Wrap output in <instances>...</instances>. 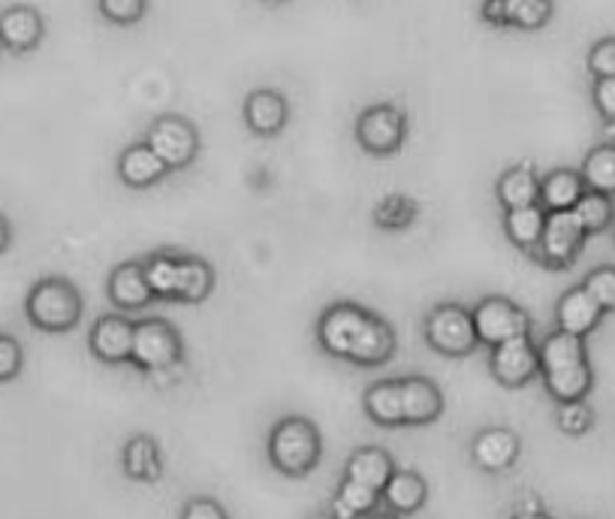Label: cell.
Returning <instances> with one entry per match:
<instances>
[{
  "label": "cell",
  "instance_id": "6da1fadb",
  "mask_svg": "<svg viewBox=\"0 0 615 519\" xmlns=\"http://www.w3.org/2000/svg\"><path fill=\"white\" fill-rule=\"evenodd\" d=\"M317 339L329 356L354 366H383L396 354L393 327L354 302L329 305L317 324Z\"/></svg>",
  "mask_w": 615,
  "mask_h": 519
},
{
  "label": "cell",
  "instance_id": "7a4b0ae2",
  "mask_svg": "<svg viewBox=\"0 0 615 519\" xmlns=\"http://www.w3.org/2000/svg\"><path fill=\"white\" fill-rule=\"evenodd\" d=\"M82 308L85 302L79 288L61 275L40 278L25 300V315L42 332H69L82 320Z\"/></svg>",
  "mask_w": 615,
  "mask_h": 519
},
{
  "label": "cell",
  "instance_id": "3957f363",
  "mask_svg": "<svg viewBox=\"0 0 615 519\" xmlns=\"http://www.w3.org/2000/svg\"><path fill=\"white\" fill-rule=\"evenodd\" d=\"M320 432L311 420H302V417H287L274 426L272 435H269V459L290 478H302L308 471H315L320 463Z\"/></svg>",
  "mask_w": 615,
  "mask_h": 519
},
{
  "label": "cell",
  "instance_id": "277c9868",
  "mask_svg": "<svg viewBox=\"0 0 615 519\" xmlns=\"http://www.w3.org/2000/svg\"><path fill=\"white\" fill-rule=\"evenodd\" d=\"M425 342L444 356L474 354V347L479 344L477 329H474V315L459 302L435 305L425 317Z\"/></svg>",
  "mask_w": 615,
  "mask_h": 519
},
{
  "label": "cell",
  "instance_id": "5b68a950",
  "mask_svg": "<svg viewBox=\"0 0 615 519\" xmlns=\"http://www.w3.org/2000/svg\"><path fill=\"white\" fill-rule=\"evenodd\" d=\"M181 354H184V344L172 324H166L161 317L139 320L133 329V354H130V363L137 369L151 371V375L176 369Z\"/></svg>",
  "mask_w": 615,
  "mask_h": 519
},
{
  "label": "cell",
  "instance_id": "8992f818",
  "mask_svg": "<svg viewBox=\"0 0 615 519\" xmlns=\"http://www.w3.org/2000/svg\"><path fill=\"white\" fill-rule=\"evenodd\" d=\"M586 230L582 224L576 220L574 208L571 212H549L547 215V227H543V236H540V245L534 251V257L540 266H547L552 273H564L571 269L582 248H586Z\"/></svg>",
  "mask_w": 615,
  "mask_h": 519
},
{
  "label": "cell",
  "instance_id": "52a82bcc",
  "mask_svg": "<svg viewBox=\"0 0 615 519\" xmlns=\"http://www.w3.org/2000/svg\"><path fill=\"white\" fill-rule=\"evenodd\" d=\"M408 139V115L393 103H374L356 118V142L374 157H389Z\"/></svg>",
  "mask_w": 615,
  "mask_h": 519
},
{
  "label": "cell",
  "instance_id": "ba28073f",
  "mask_svg": "<svg viewBox=\"0 0 615 519\" xmlns=\"http://www.w3.org/2000/svg\"><path fill=\"white\" fill-rule=\"evenodd\" d=\"M151 151L169 166V173L188 169L200 154V134L188 118L181 115H161L154 118L145 134Z\"/></svg>",
  "mask_w": 615,
  "mask_h": 519
},
{
  "label": "cell",
  "instance_id": "9c48e42d",
  "mask_svg": "<svg viewBox=\"0 0 615 519\" xmlns=\"http://www.w3.org/2000/svg\"><path fill=\"white\" fill-rule=\"evenodd\" d=\"M474 329H477L479 344H495L520 339V336H531V317L525 308H520L507 296H486L474 305Z\"/></svg>",
  "mask_w": 615,
  "mask_h": 519
},
{
  "label": "cell",
  "instance_id": "30bf717a",
  "mask_svg": "<svg viewBox=\"0 0 615 519\" xmlns=\"http://www.w3.org/2000/svg\"><path fill=\"white\" fill-rule=\"evenodd\" d=\"M489 366H492L495 378L504 387H525L540 371L537 344L531 342V336H520V339L495 344Z\"/></svg>",
  "mask_w": 615,
  "mask_h": 519
},
{
  "label": "cell",
  "instance_id": "8fae6325",
  "mask_svg": "<svg viewBox=\"0 0 615 519\" xmlns=\"http://www.w3.org/2000/svg\"><path fill=\"white\" fill-rule=\"evenodd\" d=\"M42 34H46V22L34 7L18 3V7H7L0 13V49H7L13 55L34 52L42 42Z\"/></svg>",
  "mask_w": 615,
  "mask_h": 519
},
{
  "label": "cell",
  "instance_id": "7c38bea8",
  "mask_svg": "<svg viewBox=\"0 0 615 519\" xmlns=\"http://www.w3.org/2000/svg\"><path fill=\"white\" fill-rule=\"evenodd\" d=\"M290 122L287 97L274 88H257L245 100V124L257 137H278Z\"/></svg>",
  "mask_w": 615,
  "mask_h": 519
},
{
  "label": "cell",
  "instance_id": "4fadbf2b",
  "mask_svg": "<svg viewBox=\"0 0 615 519\" xmlns=\"http://www.w3.org/2000/svg\"><path fill=\"white\" fill-rule=\"evenodd\" d=\"M133 329H137V324H130L124 315H103L88 336L91 354L103 363H130Z\"/></svg>",
  "mask_w": 615,
  "mask_h": 519
},
{
  "label": "cell",
  "instance_id": "5bb4252c",
  "mask_svg": "<svg viewBox=\"0 0 615 519\" xmlns=\"http://www.w3.org/2000/svg\"><path fill=\"white\" fill-rule=\"evenodd\" d=\"M106 290H110L112 305H118L121 312H139V308H145L154 300L142 260H124V263H118L110 273Z\"/></svg>",
  "mask_w": 615,
  "mask_h": 519
},
{
  "label": "cell",
  "instance_id": "9a60e30c",
  "mask_svg": "<svg viewBox=\"0 0 615 519\" xmlns=\"http://www.w3.org/2000/svg\"><path fill=\"white\" fill-rule=\"evenodd\" d=\"M603 315L606 312L591 300V293L582 284L567 290L559 300V305H555V320H559L561 332H571V336H579V339H586V336H591L594 329L601 327Z\"/></svg>",
  "mask_w": 615,
  "mask_h": 519
},
{
  "label": "cell",
  "instance_id": "2e32d148",
  "mask_svg": "<svg viewBox=\"0 0 615 519\" xmlns=\"http://www.w3.org/2000/svg\"><path fill=\"white\" fill-rule=\"evenodd\" d=\"M169 176V166L151 151L149 142H133L118 157V178L133 191H145L151 185L164 181Z\"/></svg>",
  "mask_w": 615,
  "mask_h": 519
},
{
  "label": "cell",
  "instance_id": "e0dca14e",
  "mask_svg": "<svg viewBox=\"0 0 615 519\" xmlns=\"http://www.w3.org/2000/svg\"><path fill=\"white\" fill-rule=\"evenodd\" d=\"M520 438L513 435L510 429H486V432H479L474 438V463L483 468V471H507V468H513L516 459H520Z\"/></svg>",
  "mask_w": 615,
  "mask_h": 519
},
{
  "label": "cell",
  "instance_id": "ac0fdd59",
  "mask_svg": "<svg viewBox=\"0 0 615 519\" xmlns=\"http://www.w3.org/2000/svg\"><path fill=\"white\" fill-rule=\"evenodd\" d=\"M215 290V269L212 263L203 257H191V254H178L176 266V288H172V302H205Z\"/></svg>",
  "mask_w": 615,
  "mask_h": 519
},
{
  "label": "cell",
  "instance_id": "d6986e66",
  "mask_svg": "<svg viewBox=\"0 0 615 519\" xmlns=\"http://www.w3.org/2000/svg\"><path fill=\"white\" fill-rule=\"evenodd\" d=\"M401 402H405V426L435 423L444 410V396L438 383L428 378H405L401 381Z\"/></svg>",
  "mask_w": 615,
  "mask_h": 519
},
{
  "label": "cell",
  "instance_id": "ffe728a7",
  "mask_svg": "<svg viewBox=\"0 0 615 519\" xmlns=\"http://www.w3.org/2000/svg\"><path fill=\"white\" fill-rule=\"evenodd\" d=\"M586 191L582 173L571 169V166H559L547 176H540V205L547 212H571Z\"/></svg>",
  "mask_w": 615,
  "mask_h": 519
},
{
  "label": "cell",
  "instance_id": "44dd1931",
  "mask_svg": "<svg viewBox=\"0 0 615 519\" xmlns=\"http://www.w3.org/2000/svg\"><path fill=\"white\" fill-rule=\"evenodd\" d=\"M495 193H498V203L504 208H522V205L540 203V176L534 173L531 164L510 166L498 176Z\"/></svg>",
  "mask_w": 615,
  "mask_h": 519
},
{
  "label": "cell",
  "instance_id": "7402d4cb",
  "mask_svg": "<svg viewBox=\"0 0 615 519\" xmlns=\"http://www.w3.org/2000/svg\"><path fill=\"white\" fill-rule=\"evenodd\" d=\"M547 208L540 203L534 205H522V208H504V232L507 239L520 251H528L534 254L537 245H540V236H543V227H547Z\"/></svg>",
  "mask_w": 615,
  "mask_h": 519
},
{
  "label": "cell",
  "instance_id": "603a6c76",
  "mask_svg": "<svg viewBox=\"0 0 615 519\" xmlns=\"http://www.w3.org/2000/svg\"><path fill=\"white\" fill-rule=\"evenodd\" d=\"M540 354V371H559V369H571V366H579V363H588L586 354V342L579 336H571V332H552L543 339V344L537 347Z\"/></svg>",
  "mask_w": 615,
  "mask_h": 519
},
{
  "label": "cell",
  "instance_id": "cb8c5ba5",
  "mask_svg": "<svg viewBox=\"0 0 615 519\" xmlns=\"http://www.w3.org/2000/svg\"><path fill=\"white\" fill-rule=\"evenodd\" d=\"M383 502L396 514H417L428 498V486L417 471H393V478L383 486Z\"/></svg>",
  "mask_w": 615,
  "mask_h": 519
},
{
  "label": "cell",
  "instance_id": "d4e9b609",
  "mask_svg": "<svg viewBox=\"0 0 615 519\" xmlns=\"http://www.w3.org/2000/svg\"><path fill=\"white\" fill-rule=\"evenodd\" d=\"M393 459L389 453L381 451V447H362L356 451L350 459H347V480H356L362 486H371V490L383 492L386 480L393 478Z\"/></svg>",
  "mask_w": 615,
  "mask_h": 519
},
{
  "label": "cell",
  "instance_id": "484cf974",
  "mask_svg": "<svg viewBox=\"0 0 615 519\" xmlns=\"http://www.w3.org/2000/svg\"><path fill=\"white\" fill-rule=\"evenodd\" d=\"M124 471L133 480H139V483H154L164 474V459H161V447L154 444V438L137 435L127 441Z\"/></svg>",
  "mask_w": 615,
  "mask_h": 519
},
{
  "label": "cell",
  "instance_id": "4316f807",
  "mask_svg": "<svg viewBox=\"0 0 615 519\" xmlns=\"http://www.w3.org/2000/svg\"><path fill=\"white\" fill-rule=\"evenodd\" d=\"M366 410L374 423L405 426V402H401V381L371 383L366 393Z\"/></svg>",
  "mask_w": 615,
  "mask_h": 519
},
{
  "label": "cell",
  "instance_id": "83f0119b",
  "mask_svg": "<svg viewBox=\"0 0 615 519\" xmlns=\"http://www.w3.org/2000/svg\"><path fill=\"white\" fill-rule=\"evenodd\" d=\"M579 173H582L588 191L615 197V142H601L588 151Z\"/></svg>",
  "mask_w": 615,
  "mask_h": 519
},
{
  "label": "cell",
  "instance_id": "f1b7e54d",
  "mask_svg": "<svg viewBox=\"0 0 615 519\" xmlns=\"http://www.w3.org/2000/svg\"><path fill=\"white\" fill-rule=\"evenodd\" d=\"M377 498H381V492L371 490V486H362V483H356V480H347L338 486L335 492V498H332V517L335 519H359L366 517L374 510L377 505Z\"/></svg>",
  "mask_w": 615,
  "mask_h": 519
},
{
  "label": "cell",
  "instance_id": "f546056e",
  "mask_svg": "<svg viewBox=\"0 0 615 519\" xmlns=\"http://www.w3.org/2000/svg\"><path fill=\"white\" fill-rule=\"evenodd\" d=\"M543 381H547V390L552 393V398H559V402H579V398L588 396L594 375H591L588 363H579V366H571V369L547 371Z\"/></svg>",
  "mask_w": 615,
  "mask_h": 519
},
{
  "label": "cell",
  "instance_id": "4dcf8cb0",
  "mask_svg": "<svg viewBox=\"0 0 615 519\" xmlns=\"http://www.w3.org/2000/svg\"><path fill=\"white\" fill-rule=\"evenodd\" d=\"M576 220L582 224L586 236H598V232H606L615 224V203L613 197L598 191H586L582 200L574 205Z\"/></svg>",
  "mask_w": 615,
  "mask_h": 519
},
{
  "label": "cell",
  "instance_id": "1f68e13d",
  "mask_svg": "<svg viewBox=\"0 0 615 519\" xmlns=\"http://www.w3.org/2000/svg\"><path fill=\"white\" fill-rule=\"evenodd\" d=\"M501 3H504L507 28L540 30L547 28L555 13L552 0H501Z\"/></svg>",
  "mask_w": 615,
  "mask_h": 519
},
{
  "label": "cell",
  "instance_id": "d6a6232c",
  "mask_svg": "<svg viewBox=\"0 0 615 519\" xmlns=\"http://www.w3.org/2000/svg\"><path fill=\"white\" fill-rule=\"evenodd\" d=\"M142 266H145V278H149L154 300L172 302L178 254H169V251H157V254H151V257L142 260Z\"/></svg>",
  "mask_w": 615,
  "mask_h": 519
},
{
  "label": "cell",
  "instance_id": "836d02e7",
  "mask_svg": "<svg viewBox=\"0 0 615 519\" xmlns=\"http://www.w3.org/2000/svg\"><path fill=\"white\" fill-rule=\"evenodd\" d=\"M420 215V205L413 203L410 197H401V193H393L381 200V205L374 208V224L383 227V230H408L410 224Z\"/></svg>",
  "mask_w": 615,
  "mask_h": 519
},
{
  "label": "cell",
  "instance_id": "e575fe53",
  "mask_svg": "<svg viewBox=\"0 0 615 519\" xmlns=\"http://www.w3.org/2000/svg\"><path fill=\"white\" fill-rule=\"evenodd\" d=\"M582 288L591 293V300L601 305L606 315L615 312V266H598L586 275Z\"/></svg>",
  "mask_w": 615,
  "mask_h": 519
},
{
  "label": "cell",
  "instance_id": "d590c367",
  "mask_svg": "<svg viewBox=\"0 0 615 519\" xmlns=\"http://www.w3.org/2000/svg\"><path fill=\"white\" fill-rule=\"evenodd\" d=\"M97 7L112 25H137L149 10V0H97Z\"/></svg>",
  "mask_w": 615,
  "mask_h": 519
},
{
  "label": "cell",
  "instance_id": "8d00e7d4",
  "mask_svg": "<svg viewBox=\"0 0 615 519\" xmlns=\"http://www.w3.org/2000/svg\"><path fill=\"white\" fill-rule=\"evenodd\" d=\"M559 426L567 435H586L591 429V410H588L586 402L582 398L579 402H561Z\"/></svg>",
  "mask_w": 615,
  "mask_h": 519
},
{
  "label": "cell",
  "instance_id": "74e56055",
  "mask_svg": "<svg viewBox=\"0 0 615 519\" xmlns=\"http://www.w3.org/2000/svg\"><path fill=\"white\" fill-rule=\"evenodd\" d=\"M588 73L594 79H610L615 76V37L598 40L588 52Z\"/></svg>",
  "mask_w": 615,
  "mask_h": 519
},
{
  "label": "cell",
  "instance_id": "f35d334b",
  "mask_svg": "<svg viewBox=\"0 0 615 519\" xmlns=\"http://www.w3.org/2000/svg\"><path fill=\"white\" fill-rule=\"evenodd\" d=\"M22 371V347L13 336H0V381H13Z\"/></svg>",
  "mask_w": 615,
  "mask_h": 519
},
{
  "label": "cell",
  "instance_id": "ab89813d",
  "mask_svg": "<svg viewBox=\"0 0 615 519\" xmlns=\"http://www.w3.org/2000/svg\"><path fill=\"white\" fill-rule=\"evenodd\" d=\"M591 100H594V110L601 112L603 122H613L615 118V76H610V79H594Z\"/></svg>",
  "mask_w": 615,
  "mask_h": 519
},
{
  "label": "cell",
  "instance_id": "60d3db41",
  "mask_svg": "<svg viewBox=\"0 0 615 519\" xmlns=\"http://www.w3.org/2000/svg\"><path fill=\"white\" fill-rule=\"evenodd\" d=\"M181 519H227V514H223V507H220L218 502H212V498H196L191 505H184Z\"/></svg>",
  "mask_w": 615,
  "mask_h": 519
},
{
  "label": "cell",
  "instance_id": "b9f144b4",
  "mask_svg": "<svg viewBox=\"0 0 615 519\" xmlns=\"http://www.w3.org/2000/svg\"><path fill=\"white\" fill-rule=\"evenodd\" d=\"M479 15H483V22H486V25H492V28H507L504 3H501V0H483Z\"/></svg>",
  "mask_w": 615,
  "mask_h": 519
},
{
  "label": "cell",
  "instance_id": "7bdbcfd3",
  "mask_svg": "<svg viewBox=\"0 0 615 519\" xmlns=\"http://www.w3.org/2000/svg\"><path fill=\"white\" fill-rule=\"evenodd\" d=\"M10 245H13V227H10V220L0 215V254H7Z\"/></svg>",
  "mask_w": 615,
  "mask_h": 519
},
{
  "label": "cell",
  "instance_id": "ee69618b",
  "mask_svg": "<svg viewBox=\"0 0 615 519\" xmlns=\"http://www.w3.org/2000/svg\"><path fill=\"white\" fill-rule=\"evenodd\" d=\"M513 519H549L547 514H540V510H525V514H516Z\"/></svg>",
  "mask_w": 615,
  "mask_h": 519
},
{
  "label": "cell",
  "instance_id": "f6af8a7d",
  "mask_svg": "<svg viewBox=\"0 0 615 519\" xmlns=\"http://www.w3.org/2000/svg\"><path fill=\"white\" fill-rule=\"evenodd\" d=\"M606 134L615 139V118H613V122H606Z\"/></svg>",
  "mask_w": 615,
  "mask_h": 519
},
{
  "label": "cell",
  "instance_id": "bcb514c9",
  "mask_svg": "<svg viewBox=\"0 0 615 519\" xmlns=\"http://www.w3.org/2000/svg\"><path fill=\"white\" fill-rule=\"evenodd\" d=\"M371 519H398V517H393V514H377V517H371Z\"/></svg>",
  "mask_w": 615,
  "mask_h": 519
},
{
  "label": "cell",
  "instance_id": "7dc6e473",
  "mask_svg": "<svg viewBox=\"0 0 615 519\" xmlns=\"http://www.w3.org/2000/svg\"><path fill=\"white\" fill-rule=\"evenodd\" d=\"M266 3H272V7H278V3H287V0H266Z\"/></svg>",
  "mask_w": 615,
  "mask_h": 519
},
{
  "label": "cell",
  "instance_id": "c3c4849f",
  "mask_svg": "<svg viewBox=\"0 0 615 519\" xmlns=\"http://www.w3.org/2000/svg\"><path fill=\"white\" fill-rule=\"evenodd\" d=\"M315 519H335V517H326V514H320V517H315Z\"/></svg>",
  "mask_w": 615,
  "mask_h": 519
},
{
  "label": "cell",
  "instance_id": "681fc988",
  "mask_svg": "<svg viewBox=\"0 0 615 519\" xmlns=\"http://www.w3.org/2000/svg\"><path fill=\"white\" fill-rule=\"evenodd\" d=\"M613 239H615V224H613Z\"/></svg>",
  "mask_w": 615,
  "mask_h": 519
}]
</instances>
